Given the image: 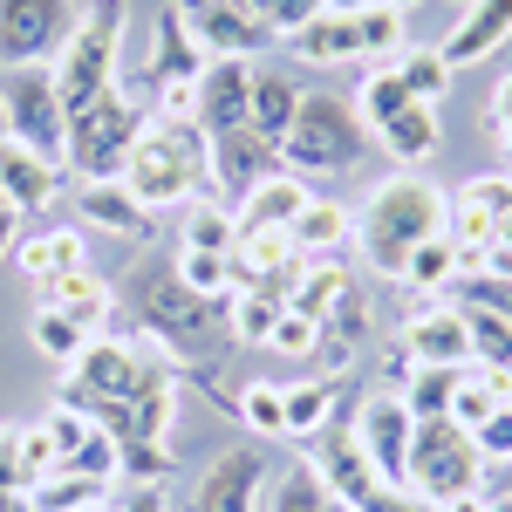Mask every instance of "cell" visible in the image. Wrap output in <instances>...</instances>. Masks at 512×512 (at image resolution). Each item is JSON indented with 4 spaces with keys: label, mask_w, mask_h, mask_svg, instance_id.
I'll list each match as a JSON object with an SVG mask.
<instances>
[{
    "label": "cell",
    "mask_w": 512,
    "mask_h": 512,
    "mask_svg": "<svg viewBox=\"0 0 512 512\" xmlns=\"http://www.w3.org/2000/svg\"><path fill=\"white\" fill-rule=\"evenodd\" d=\"M444 219H451V192H437L431 178H417V171H396V178H383L376 192L362 198V212H355V253L369 260V274L396 280L403 260L424 239L444 233Z\"/></svg>",
    "instance_id": "obj_1"
},
{
    "label": "cell",
    "mask_w": 512,
    "mask_h": 512,
    "mask_svg": "<svg viewBox=\"0 0 512 512\" xmlns=\"http://www.w3.org/2000/svg\"><path fill=\"white\" fill-rule=\"evenodd\" d=\"M226 301H233V294H192V287L178 280V267H144V274L130 280V308H137L144 335H151L171 362H212V355H226L219 349V342H233Z\"/></svg>",
    "instance_id": "obj_2"
},
{
    "label": "cell",
    "mask_w": 512,
    "mask_h": 512,
    "mask_svg": "<svg viewBox=\"0 0 512 512\" xmlns=\"http://www.w3.org/2000/svg\"><path fill=\"white\" fill-rule=\"evenodd\" d=\"M117 185L137 198L144 212H158V219H164V212H178V205L212 198V144H205V130H198V123L151 117Z\"/></svg>",
    "instance_id": "obj_3"
},
{
    "label": "cell",
    "mask_w": 512,
    "mask_h": 512,
    "mask_svg": "<svg viewBox=\"0 0 512 512\" xmlns=\"http://www.w3.org/2000/svg\"><path fill=\"white\" fill-rule=\"evenodd\" d=\"M369 151H376V137H369V123L355 117L349 96H335V89H301V117L280 137V164H287L294 178H342V171H355Z\"/></svg>",
    "instance_id": "obj_4"
},
{
    "label": "cell",
    "mask_w": 512,
    "mask_h": 512,
    "mask_svg": "<svg viewBox=\"0 0 512 512\" xmlns=\"http://www.w3.org/2000/svg\"><path fill=\"white\" fill-rule=\"evenodd\" d=\"M123 21H130V0H89V7L76 14L69 48L48 62L69 117L89 110V103H103V96L117 89V76H123Z\"/></svg>",
    "instance_id": "obj_5"
},
{
    "label": "cell",
    "mask_w": 512,
    "mask_h": 512,
    "mask_svg": "<svg viewBox=\"0 0 512 512\" xmlns=\"http://www.w3.org/2000/svg\"><path fill=\"white\" fill-rule=\"evenodd\" d=\"M144 123H151V103H144V96H130V89L117 82L103 103H89V110L69 117L62 171H69L76 185H110V178H123V164H130V151H137Z\"/></svg>",
    "instance_id": "obj_6"
},
{
    "label": "cell",
    "mask_w": 512,
    "mask_h": 512,
    "mask_svg": "<svg viewBox=\"0 0 512 512\" xmlns=\"http://www.w3.org/2000/svg\"><path fill=\"white\" fill-rule=\"evenodd\" d=\"M410 492L437 512L451 506V499H465V492H485L478 437L465 431V424H451V417L417 424V437H410Z\"/></svg>",
    "instance_id": "obj_7"
},
{
    "label": "cell",
    "mask_w": 512,
    "mask_h": 512,
    "mask_svg": "<svg viewBox=\"0 0 512 512\" xmlns=\"http://www.w3.org/2000/svg\"><path fill=\"white\" fill-rule=\"evenodd\" d=\"M158 342L151 335H89V349L69 362V383H62V403L82 410V417H96L103 403H123V396L137 390V376L158 362Z\"/></svg>",
    "instance_id": "obj_8"
},
{
    "label": "cell",
    "mask_w": 512,
    "mask_h": 512,
    "mask_svg": "<svg viewBox=\"0 0 512 512\" xmlns=\"http://www.w3.org/2000/svg\"><path fill=\"white\" fill-rule=\"evenodd\" d=\"M0 103H7V130L21 151L62 164L69 151V110H62V89H55V69L35 62V69H0Z\"/></svg>",
    "instance_id": "obj_9"
},
{
    "label": "cell",
    "mask_w": 512,
    "mask_h": 512,
    "mask_svg": "<svg viewBox=\"0 0 512 512\" xmlns=\"http://www.w3.org/2000/svg\"><path fill=\"white\" fill-rule=\"evenodd\" d=\"M76 0H0V69L55 62L76 35Z\"/></svg>",
    "instance_id": "obj_10"
},
{
    "label": "cell",
    "mask_w": 512,
    "mask_h": 512,
    "mask_svg": "<svg viewBox=\"0 0 512 512\" xmlns=\"http://www.w3.org/2000/svg\"><path fill=\"white\" fill-rule=\"evenodd\" d=\"M410 437H417V417H410V403L396 390H369L355 403V444L396 492H410Z\"/></svg>",
    "instance_id": "obj_11"
},
{
    "label": "cell",
    "mask_w": 512,
    "mask_h": 512,
    "mask_svg": "<svg viewBox=\"0 0 512 512\" xmlns=\"http://www.w3.org/2000/svg\"><path fill=\"white\" fill-rule=\"evenodd\" d=\"M178 512H267V451H260V444L219 451V458L192 478V492H185Z\"/></svg>",
    "instance_id": "obj_12"
},
{
    "label": "cell",
    "mask_w": 512,
    "mask_h": 512,
    "mask_svg": "<svg viewBox=\"0 0 512 512\" xmlns=\"http://www.w3.org/2000/svg\"><path fill=\"white\" fill-rule=\"evenodd\" d=\"M396 349L410 355V362H437V369H472V321L458 301H424V308H410L403 321V335H396Z\"/></svg>",
    "instance_id": "obj_13"
},
{
    "label": "cell",
    "mask_w": 512,
    "mask_h": 512,
    "mask_svg": "<svg viewBox=\"0 0 512 512\" xmlns=\"http://www.w3.org/2000/svg\"><path fill=\"white\" fill-rule=\"evenodd\" d=\"M178 14H185V28L198 35L205 48V62H219V55H239V62H253L260 48H267V28L253 21V14H239L233 0H178Z\"/></svg>",
    "instance_id": "obj_14"
},
{
    "label": "cell",
    "mask_w": 512,
    "mask_h": 512,
    "mask_svg": "<svg viewBox=\"0 0 512 512\" xmlns=\"http://www.w3.org/2000/svg\"><path fill=\"white\" fill-rule=\"evenodd\" d=\"M212 144V198H246L260 178H274V171H287L280 164V144H267V137H253V123L246 130H219V137H205Z\"/></svg>",
    "instance_id": "obj_15"
},
{
    "label": "cell",
    "mask_w": 512,
    "mask_h": 512,
    "mask_svg": "<svg viewBox=\"0 0 512 512\" xmlns=\"http://www.w3.org/2000/svg\"><path fill=\"white\" fill-rule=\"evenodd\" d=\"M246 110H253V62H239V55L205 62V76H198V130L205 137L246 130Z\"/></svg>",
    "instance_id": "obj_16"
},
{
    "label": "cell",
    "mask_w": 512,
    "mask_h": 512,
    "mask_svg": "<svg viewBox=\"0 0 512 512\" xmlns=\"http://www.w3.org/2000/svg\"><path fill=\"white\" fill-rule=\"evenodd\" d=\"M308 198H315L308 178L274 171V178H260V185L233 205V219H239V233H287V226L301 219V205H308Z\"/></svg>",
    "instance_id": "obj_17"
},
{
    "label": "cell",
    "mask_w": 512,
    "mask_h": 512,
    "mask_svg": "<svg viewBox=\"0 0 512 512\" xmlns=\"http://www.w3.org/2000/svg\"><path fill=\"white\" fill-rule=\"evenodd\" d=\"M62 192H69V185H62V164L35 158V151H21V144L0 151V198H7L21 219H28V212H48Z\"/></svg>",
    "instance_id": "obj_18"
},
{
    "label": "cell",
    "mask_w": 512,
    "mask_h": 512,
    "mask_svg": "<svg viewBox=\"0 0 512 512\" xmlns=\"http://www.w3.org/2000/svg\"><path fill=\"white\" fill-rule=\"evenodd\" d=\"M499 41H512V0H472L458 21H451V35H444V62L451 69H465V62H485Z\"/></svg>",
    "instance_id": "obj_19"
},
{
    "label": "cell",
    "mask_w": 512,
    "mask_h": 512,
    "mask_svg": "<svg viewBox=\"0 0 512 512\" xmlns=\"http://www.w3.org/2000/svg\"><path fill=\"white\" fill-rule=\"evenodd\" d=\"M151 96L158 89H171V82H198L205 76V48H198V35L185 28V14L171 7V14H158V28H151Z\"/></svg>",
    "instance_id": "obj_20"
},
{
    "label": "cell",
    "mask_w": 512,
    "mask_h": 512,
    "mask_svg": "<svg viewBox=\"0 0 512 512\" xmlns=\"http://www.w3.org/2000/svg\"><path fill=\"white\" fill-rule=\"evenodd\" d=\"M69 198H76L82 226H110L117 239H151L158 233V212H144L117 178H110V185H69Z\"/></svg>",
    "instance_id": "obj_21"
},
{
    "label": "cell",
    "mask_w": 512,
    "mask_h": 512,
    "mask_svg": "<svg viewBox=\"0 0 512 512\" xmlns=\"http://www.w3.org/2000/svg\"><path fill=\"white\" fill-rule=\"evenodd\" d=\"M349 239H355V212H349V205H335V198H308L301 219L287 226V246H294L301 260H342Z\"/></svg>",
    "instance_id": "obj_22"
},
{
    "label": "cell",
    "mask_w": 512,
    "mask_h": 512,
    "mask_svg": "<svg viewBox=\"0 0 512 512\" xmlns=\"http://www.w3.org/2000/svg\"><path fill=\"white\" fill-rule=\"evenodd\" d=\"M35 294H41V308H62V315L82 321L89 335L110 328V280L96 274V267H76V274H62V280H41Z\"/></svg>",
    "instance_id": "obj_23"
},
{
    "label": "cell",
    "mask_w": 512,
    "mask_h": 512,
    "mask_svg": "<svg viewBox=\"0 0 512 512\" xmlns=\"http://www.w3.org/2000/svg\"><path fill=\"white\" fill-rule=\"evenodd\" d=\"M376 144H383V158L403 164V171L431 164L437 144H444V130H437V103H410V110H396V117L376 130Z\"/></svg>",
    "instance_id": "obj_24"
},
{
    "label": "cell",
    "mask_w": 512,
    "mask_h": 512,
    "mask_svg": "<svg viewBox=\"0 0 512 512\" xmlns=\"http://www.w3.org/2000/svg\"><path fill=\"white\" fill-rule=\"evenodd\" d=\"M287 48L308 62V69H335V62H362V35H355V14H315L308 28H294Z\"/></svg>",
    "instance_id": "obj_25"
},
{
    "label": "cell",
    "mask_w": 512,
    "mask_h": 512,
    "mask_svg": "<svg viewBox=\"0 0 512 512\" xmlns=\"http://www.w3.org/2000/svg\"><path fill=\"white\" fill-rule=\"evenodd\" d=\"M458 274H465V246H458L451 233H437V239H424V246L403 260L396 287H403V294H451Z\"/></svg>",
    "instance_id": "obj_26"
},
{
    "label": "cell",
    "mask_w": 512,
    "mask_h": 512,
    "mask_svg": "<svg viewBox=\"0 0 512 512\" xmlns=\"http://www.w3.org/2000/svg\"><path fill=\"white\" fill-rule=\"evenodd\" d=\"M294 117H301V82H294V76H274V69H253V110H246L253 137L280 144V137L294 130Z\"/></svg>",
    "instance_id": "obj_27"
},
{
    "label": "cell",
    "mask_w": 512,
    "mask_h": 512,
    "mask_svg": "<svg viewBox=\"0 0 512 512\" xmlns=\"http://www.w3.org/2000/svg\"><path fill=\"white\" fill-rule=\"evenodd\" d=\"M349 294H355V274L342 267V260H308L301 280H294V294H287V308H294V315H308L321 328V321L335 315Z\"/></svg>",
    "instance_id": "obj_28"
},
{
    "label": "cell",
    "mask_w": 512,
    "mask_h": 512,
    "mask_svg": "<svg viewBox=\"0 0 512 512\" xmlns=\"http://www.w3.org/2000/svg\"><path fill=\"white\" fill-rule=\"evenodd\" d=\"M14 260H21V274L35 280H62V274H76V267H89V253H82V233L76 226H55V233H21V246H14Z\"/></svg>",
    "instance_id": "obj_29"
},
{
    "label": "cell",
    "mask_w": 512,
    "mask_h": 512,
    "mask_svg": "<svg viewBox=\"0 0 512 512\" xmlns=\"http://www.w3.org/2000/svg\"><path fill=\"white\" fill-rule=\"evenodd\" d=\"M362 342H369V294L355 287L349 301L335 308V315L321 321V335H315V355L328 362V376H342L355 355H362Z\"/></svg>",
    "instance_id": "obj_30"
},
{
    "label": "cell",
    "mask_w": 512,
    "mask_h": 512,
    "mask_svg": "<svg viewBox=\"0 0 512 512\" xmlns=\"http://www.w3.org/2000/svg\"><path fill=\"white\" fill-rule=\"evenodd\" d=\"M280 410H287V437H321V431H328V417L342 410V383H335V376L280 383Z\"/></svg>",
    "instance_id": "obj_31"
},
{
    "label": "cell",
    "mask_w": 512,
    "mask_h": 512,
    "mask_svg": "<svg viewBox=\"0 0 512 512\" xmlns=\"http://www.w3.org/2000/svg\"><path fill=\"white\" fill-rule=\"evenodd\" d=\"M458 383H465V369L410 362V369L396 376V396L410 403V417H417V424H431V417H451V403H458Z\"/></svg>",
    "instance_id": "obj_32"
},
{
    "label": "cell",
    "mask_w": 512,
    "mask_h": 512,
    "mask_svg": "<svg viewBox=\"0 0 512 512\" xmlns=\"http://www.w3.org/2000/svg\"><path fill=\"white\" fill-rule=\"evenodd\" d=\"M117 485H103V478H82V472H48L28 492V512H82V506H103Z\"/></svg>",
    "instance_id": "obj_33"
},
{
    "label": "cell",
    "mask_w": 512,
    "mask_h": 512,
    "mask_svg": "<svg viewBox=\"0 0 512 512\" xmlns=\"http://www.w3.org/2000/svg\"><path fill=\"white\" fill-rule=\"evenodd\" d=\"M328 485H321V472H315V458H294L287 472L267 485V512H328Z\"/></svg>",
    "instance_id": "obj_34"
},
{
    "label": "cell",
    "mask_w": 512,
    "mask_h": 512,
    "mask_svg": "<svg viewBox=\"0 0 512 512\" xmlns=\"http://www.w3.org/2000/svg\"><path fill=\"white\" fill-rule=\"evenodd\" d=\"M185 246H192V253H226V260H233V246H239L233 205H219V198H198V205H185Z\"/></svg>",
    "instance_id": "obj_35"
},
{
    "label": "cell",
    "mask_w": 512,
    "mask_h": 512,
    "mask_svg": "<svg viewBox=\"0 0 512 512\" xmlns=\"http://www.w3.org/2000/svg\"><path fill=\"white\" fill-rule=\"evenodd\" d=\"M390 69H396V82L410 89V103H444V89H451V62H444L437 48H403Z\"/></svg>",
    "instance_id": "obj_36"
},
{
    "label": "cell",
    "mask_w": 512,
    "mask_h": 512,
    "mask_svg": "<svg viewBox=\"0 0 512 512\" xmlns=\"http://www.w3.org/2000/svg\"><path fill=\"white\" fill-rule=\"evenodd\" d=\"M287 301H274V294H233L226 301V328H233V342L239 349H267L274 342V321Z\"/></svg>",
    "instance_id": "obj_37"
},
{
    "label": "cell",
    "mask_w": 512,
    "mask_h": 512,
    "mask_svg": "<svg viewBox=\"0 0 512 512\" xmlns=\"http://www.w3.org/2000/svg\"><path fill=\"white\" fill-rule=\"evenodd\" d=\"M465 321H472V369L512 383V321L485 315V308H465Z\"/></svg>",
    "instance_id": "obj_38"
},
{
    "label": "cell",
    "mask_w": 512,
    "mask_h": 512,
    "mask_svg": "<svg viewBox=\"0 0 512 512\" xmlns=\"http://www.w3.org/2000/svg\"><path fill=\"white\" fill-rule=\"evenodd\" d=\"M355 35H362V55H403L410 48V14L390 7V0H376V7L355 14Z\"/></svg>",
    "instance_id": "obj_39"
},
{
    "label": "cell",
    "mask_w": 512,
    "mask_h": 512,
    "mask_svg": "<svg viewBox=\"0 0 512 512\" xmlns=\"http://www.w3.org/2000/svg\"><path fill=\"white\" fill-rule=\"evenodd\" d=\"M28 335H35V349L48 355V362H62V369H69V362L89 349V328H82V321H69L62 308H35Z\"/></svg>",
    "instance_id": "obj_40"
},
{
    "label": "cell",
    "mask_w": 512,
    "mask_h": 512,
    "mask_svg": "<svg viewBox=\"0 0 512 512\" xmlns=\"http://www.w3.org/2000/svg\"><path fill=\"white\" fill-rule=\"evenodd\" d=\"M396 110H410V89H403V82H396V69L383 62L376 76H362V96H355V117L369 123V137H376V130H383V123H390Z\"/></svg>",
    "instance_id": "obj_41"
},
{
    "label": "cell",
    "mask_w": 512,
    "mask_h": 512,
    "mask_svg": "<svg viewBox=\"0 0 512 512\" xmlns=\"http://www.w3.org/2000/svg\"><path fill=\"white\" fill-rule=\"evenodd\" d=\"M239 424L260 437H287V410H280V383H246V390L233 396Z\"/></svg>",
    "instance_id": "obj_42"
},
{
    "label": "cell",
    "mask_w": 512,
    "mask_h": 512,
    "mask_svg": "<svg viewBox=\"0 0 512 512\" xmlns=\"http://www.w3.org/2000/svg\"><path fill=\"white\" fill-rule=\"evenodd\" d=\"M458 308H485V315L512 321V274H485V267H472V274H458Z\"/></svg>",
    "instance_id": "obj_43"
},
{
    "label": "cell",
    "mask_w": 512,
    "mask_h": 512,
    "mask_svg": "<svg viewBox=\"0 0 512 512\" xmlns=\"http://www.w3.org/2000/svg\"><path fill=\"white\" fill-rule=\"evenodd\" d=\"M233 7H239V14H253L274 41H287L294 28H308V21L321 14V0H233Z\"/></svg>",
    "instance_id": "obj_44"
},
{
    "label": "cell",
    "mask_w": 512,
    "mask_h": 512,
    "mask_svg": "<svg viewBox=\"0 0 512 512\" xmlns=\"http://www.w3.org/2000/svg\"><path fill=\"white\" fill-rule=\"evenodd\" d=\"M171 267H178V280H185L192 294H233V260H226V253H192V246H185Z\"/></svg>",
    "instance_id": "obj_45"
},
{
    "label": "cell",
    "mask_w": 512,
    "mask_h": 512,
    "mask_svg": "<svg viewBox=\"0 0 512 512\" xmlns=\"http://www.w3.org/2000/svg\"><path fill=\"white\" fill-rule=\"evenodd\" d=\"M315 321L308 315H294V308H280V321H274V342H267V349L274 355H301V362H308V355H315Z\"/></svg>",
    "instance_id": "obj_46"
},
{
    "label": "cell",
    "mask_w": 512,
    "mask_h": 512,
    "mask_svg": "<svg viewBox=\"0 0 512 512\" xmlns=\"http://www.w3.org/2000/svg\"><path fill=\"white\" fill-rule=\"evenodd\" d=\"M478 458H485V472H492V465H512V410H499V417H492V424H478Z\"/></svg>",
    "instance_id": "obj_47"
},
{
    "label": "cell",
    "mask_w": 512,
    "mask_h": 512,
    "mask_svg": "<svg viewBox=\"0 0 512 512\" xmlns=\"http://www.w3.org/2000/svg\"><path fill=\"white\" fill-rule=\"evenodd\" d=\"M21 465H28V478H35V485L55 472V437L41 431V424H28V431H21ZM35 485H28V492H35Z\"/></svg>",
    "instance_id": "obj_48"
},
{
    "label": "cell",
    "mask_w": 512,
    "mask_h": 512,
    "mask_svg": "<svg viewBox=\"0 0 512 512\" xmlns=\"http://www.w3.org/2000/svg\"><path fill=\"white\" fill-rule=\"evenodd\" d=\"M0 485H7V492H28V485H35L28 465H21V431H0Z\"/></svg>",
    "instance_id": "obj_49"
},
{
    "label": "cell",
    "mask_w": 512,
    "mask_h": 512,
    "mask_svg": "<svg viewBox=\"0 0 512 512\" xmlns=\"http://www.w3.org/2000/svg\"><path fill=\"white\" fill-rule=\"evenodd\" d=\"M110 506L117 512H171V499H164V485H123Z\"/></svg>",
    "instance_id": "obj_50"
},
{
    "label": "cell",
    "mask_w": 512,
    "mask_h": 512,
    "mask_svg": "<svg viewBox=\"0 0 512 512\" xmlns=\"http://www.w3.org/2000/svg\"><path fill=\"white\" fill-rule=\"evenodd\" d=\"M485 117L499 123V130H512V76L492 82V103H485Z\"/></svg>",
    "instance_id": "obj_51"
},
{
    "label": "cell",
    "mask_w": 512,
    "mask_h": 512,
    "mask_svg": "<svg viewBox=\"0 0 512 512\" xmlns=\"http://www.w3.org/2000/svg\"><path fill=\"white\" fill-rule=\"evenodd\" d=\"M14 246H21V212H14V205H0V260H7Z\"/></svg>",
    "instance_id": "obj_52"
},
{
    "label": "cell",
    "mask_w": 512,
    "mask_h": 512,
    "mask_svg": "<svg viewBox=\"0 0 512 512\" xmlns=\"http://www.w3.org/2000/svg\"><path fill=\"white\" fill-rule=\"evenodd\" d=\"M444 512H492V499H485V492H465V499H451Z\"/></svg>",
    "instance_id": "obj_53"
},
{
    "label": "cell",
    "mask_w": 512,
    "mask_h": 512,
    "mask_svg": "<svg viewBox=\"0 0 512 512\" xmlns=\"http://www.w3.org/2000/svg\"><path fill=\"white\" fill-rule=\"evenodd\" d=\"M362 7H376V0H321V14H362Z\"/></svg>",
    "instance_id": "obj_54"
},
{
    "label": "cell",
    "mask_w": 512,
    "mask_h": 512,
    "mask_svg": "<svg viewBox=\"0 0 512 512\" xmlns=\"http://www.w3.org/2000/svg\"><path fill=\"white\" fill-rule=\"evenodd\" d=\"M0 512H28V492H7L0 485Z\"/></svg>",
    "instance_id": "obj_55"
},
{
    "label": "cell",
    "mask_w": 512,
    "mask_h": 512,
    "mask_svg": "<svg viewBox=\"0 0 512 512\" xmlns=\"http://www.w3.org/2000/svg\"><path fill=\"white\" fill-rule=\"evenodd\" d=\"M7 144H14V130H7V103H0V151H7Z\"/></svg>",
    "instance_id": "obj_56"
},
{
    "label": "cell",
    "mask_w": 512,
    "mask_h": 512,
    "mask_svg": "<svg viewBox=\"0 0 512 512\" xmlns=\"http://www.w3.org/2000/svg\"><path fill=\"white\" fill-rule=\"evenodd\" d=\"M499 144H506V178H512V130H499Z\"/></svg>",
    "instance_id": "obj_57"
},
{
    "label": "cell",
    "mask_w": 512,
    "mask_h": 512,
    "mask_svg": "<svg viewBox=\"0 0 512 512\" xmlns=\"http://www.w3.org/2000/svg\"><path fill=\"white\" fill-rule=\"evenodd\" d=\"M492 512H512V492H499V499H492Z\"/></svg>",
    "instance_id": "obj_58"
},
{
    "label": "cell",
    "mask_w": 512,
    "mask_h": 512,
    "mask_svg": "<svg viewBox=\"0 0 512 512\" xmlns=\"http://www.w3.org/2000/svg\"><path fill=\"white\" fill-rule=\"evenodd\" d=\"M110 499H117V492H110ZM110 499H103V506H82V512H117V506H110Z\"/></svg>",
    "instance_id": "obj_59"
},
{
    "label": "cell",
    "mask_w": 512,
    "mask_h": 512,
    "mask_svg": "<svg viewBox=\"0 0 512 512\" xmlns=\"http://www.w3.org/2000/svg\"><path fill=\"white\" fill-rule=\"evenodd\" d=\"M390 7H403V14H410V7H417V0H390Z\"/></svg>",
    "instance_id": "obj_60"
},
{
    "label": "cell",
    "mask_w": 512,
    "mask_h": 512,
    "mask_svg": "<svg viewBox=\"0 0 512 512\" xmlns=\"http://www.w3.org/2000/svg\"><path fill=\"white\" fill-rule=\"evenodd\" d=\"M506 410H512V390H506Z\"/></svg>",
    "instance_id": "obj_61"
},
{
    "label": "cell",
    "mask_w": 512,
    "mask_h": 512,
    "mask_svg": "<svg viewBox=\"0 0 512 512\" xmlns=\"http://www.w3.org/2000/svg\"><path fill=\"white\" fill-rule=\"evenodd\" d=\"M0 205H7V198H0Z\"/></svg>",
    "instance_id": "obj_62"
},
{
    "label": "cell",
    "mask_w": 512,
    "mask_h": 512,
    "mask_svg": "<svg viewBox=\"0 0 512 512\" xmlns=\"http://www.w3.org/2000/svg\"><path fill=\"white\" fill-rule=\"evenodd\" d=\"M465 7H472V0H465Z\"/></svg>",
    "instance_id": "obj_63"
}]
</instances>
